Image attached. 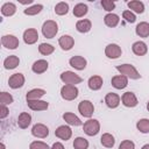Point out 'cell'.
<instances>
[{"mask_svg": "<svg viewBox=\"0 0 149 149\" xmlns=\"http://www.w3.org/2000/svg\"><path fill=\"white\" fill-rule=\"evenodd\" d=\"M116 70L126 76L127 78H130V79H139L141 78V74L137 72V70L132 65V64H121V65H116Z\"/></svg>", "mask_w": 149, "mask_h": 149, "instance_id": "1", "label": "cell"}, {"mask_svg": "<svg viewBox=\"0 0 149 149\" xmlns=\"http://www.w3.org/2000/svg\"><path fill=\"white\" fill-rule=\"evenodd\" d=\"M57 31H58V26H57V23H56L55 21H52V20L45 21V22L43 23V26H42V34H43V36L47 37V38H52V37H55L56 34H57Z\"/></svg>", "mask_w": 149, "mask_h": 149, "instance_id": "2", "label": "cell"}, {"mask_svg": "<svg viewBox=\"0 0 149 149\" xmlns=\"http://www.w3.org/2000/svg\"><path fill=\"white\" fill-rule=\"evenodd\" d=\"M83 130H84V133H85L86 135H88V136H94V135H97V134L99 133V130H100V123H99V121L95 120V119H90V120H87V121L84 123Z\"/></svg>", "mask_w": 149, "mask_h": 149, "instance_id": "3", "label": "cell"}, {"mask_svg": "<svg viewBox=\"0 0 149 149\" xmlns=\"http://www.w3.org/2000/svg\"><path fill=\"white\" fill-rule=\"evenodd\" d=\"M78 88L76 87V85H64L61 88V95L64 100L71 101L74 100L78 97Z\"/></svg>", "mask_w": 149, "mask_h": 149, "instance_id": "4", "label": "cell"}, {"mask_svg": "<svg viewBox=\"0 0 149 149\" xmlns=\"http://www.w3.org/2000/svg\"><path fill=\"white\" fill-rule=\"evenodd\" d=\"M61 80L65 84V85H76L83 81L81 77H79L77 73L72 72V71H64L61 74Z\"/></svg>", "mask_w": 149, "mask_h": 149, "instance_id": "5", "label": "cell"}, {"mask_svg": "<svg viewBox=\"0 0 149 149\" xmlns=\"http://www.w3.org/2000/svg\"><path fill=\"white\" fill-rule=\"evenodd\" d=\"M78 111L85 118H91L94 112V106L90 100H81L78 105Z\"/></svg>", "mask_w": 149, "mask_h": 149, "instance_id": "6", "label": "cell"}, {"mask_svg": "<svg viewBox=\"0 0 149 149\" xmlns=\"http://www.w3.org/2000/svg\"><path fill=\"white\" fill-rule=\"evenodd\" d=\"M1 44L7 49H16L19 47V40L14 35H3L1 37Z\"/></svg>", "mask_w": 149, "mask_h": 149, "instance_id": "7", "label": "cell"}, {"mask_svg": "<svg viewBox=\"0 0 149 149\" xmlns=\"http://www.w3.org/2000/svg\"><path fill=\"white\" fill-rule=\"evenodd\" d=\"M31 134L35 136V137H38V139H44L49 135V129L43 123H36L31 128Z\"/></svg>", "mask_w": 149, "mask_h": 149, "instance_id": "8", "label": "cell"}, {"mask_svg": "<svg viewBox=\"0 0 149 149\" xmlns=\"http://www.w3.org/2000/svg\"><path fill=\"white\" fill-rule=\"evenodd\" d=\"M121 48L115 44V43H111L108 44L106 48H105V55L108 57V58H112V59H115V58H119L121 56Z\"/></svg>", "mask_w": 149, "mask_h": 149, "instance_id": "9", "label": "cell"}, {"mask_svg": "<svg viewBox=\"0 0 149 149\" xmlns=\"http://www.w3.org/2000/svg\"><path fill=\"white\" fill-rule=\"evenodd\" d=\"M24 84V76L22 73H14L9 77L8 79V85L9 87L12 88H19V87H22Z\"/></svg>", "mask_w": 149, "mask_h": 149, "instance_id": "10", "label": "cell"}, {"mask_svg": "<svg viewBox=\"0 0 149 149\" xmlns=\"http://www.w3.org/2000/svg\"><path fill=\"white\" fill-rule=\"evenodd\" d=\"M121 101L126 107H135L139 104L137 98L133 92H125L121 97Z\"/></svg>", "mask_w": 149, "mask_h": 149, "instance_id": "11", "label": "cell"}, {"mask_svg": "<svg viewBox=\"0 0 149 149\" xmlns=\"http://www.w3.org/2000/svg\"><path fill=\"white\" fill-rule=\"evenodd\" d=\"M38 40V33L34 28H29L23 33V41L26 44H34Z\"/></svg>", "mask_w": 149, "mask_h": 149, "instance_id": "12", "label": "cell"}, {"mask_svg": "<svg viewBox=\"0 0 149 149\" xmlns=\"http://www.w3.org/2000/svg\"><path fill=\"white\" fill-rule=\"evenodd\" d=\"M112 86L118 88V90H122L128 85V78L123 74H119V76H114L111 80Z\"/></svg>", "mask_w": 149, "mask_h": 149, "instance_id": "13", "label": "cell"}, {"mask_svg": "<svg viewBox=\"0 0 149 149\" xmlns=\"http://www.w3.org/2000/svg\"><path fill=\"white\" fill-rule=\"evenodd\" d=\"M55 135L61 139V140H64V141H68L71 135H72V130L69 126H59L56 130H55Z\"/></svg>", "mask_w": 149, "mask_h": 149, "instance_id": "14", "label": "cell"}, {"mask_svg": "<svg viewBox=\"0 0 149 149\" xmlns=\"http://www.w3.org/2000/svg\"><path fill=\"white\" fill-rule=\"evenodd\" d=\"M27 104H28V107L33 111H45L48 107H49V104L47 101H43V100H27Z\"/></svg>", "mask_w": 149, "mask_h": 149, "instance_id": "15", "label": "cell"}, {"mask_svg": "<svg viewBox=\"0 0 149 149\" xmlns=\"http://www.w3.org/2000/svg\"><path fill=\"white\" fill-rule=\"evenodd\" d=\"M58 44L63 50H70V49H72V47L74 44V40L70 35H63L59 37Z\"/></svg>", "mask_w": 149, "mask_h": 149, "instance_id": "16", "label": "cell"}, {"mask_svg": "<svg viewBox=\"0 0 149 149\" xmlns=\"http://www.w3.org/2000/svg\"><path fill=\"white\" fill-rule=\"evenodd\" d=\"M70 65L76 70H84L86 68V59L81 56H73L69 61Z\"/></svg>", "mask_w": 149, "mask_h": 149, "instance_id": "17", "label": "cell"}, {"mask_svg": "<svg viewBox=\"0 0 149 149\" xmlns=\"http://www.w3.org/2000/svg\"><path fill=\"white\" fill-rule=\"evenodd\" d=\"M105 102L109 108H116L120 104V97L116 93H107L105 97Z\"/></svg>", "mask_w": 149, "mask_h": 149, "instance_id": "18", "label": "cell"}, {"mask_svg": "<svg viewBox=\"0 0 149 149\" xmlns=\"http://www.w3.org/2000/svg\"><path fill=\"white\" fill-rule=\"evenodd\" d=\"M132 50H133V52H134L135 55H137V56H144V55L147 54V51H148V47H147V44H146L144 42L137 41V42H135V43L132 45Z\"/></svg>", "mask_w": 149, "mask_h": 149, "instance_id": "19", "label": "cell"}, {"mask_svg": "<svg viewBox=\"0 0 149 149\" xmlns=\"http://www.w3.org/2000/svg\"><path fill=\"white\" fill-rule=\"evenodd\" d=\"M47 69H48V62L45 59H37L36 62H34V64L31 66L33 72H35L37 74L45 72Z\"/></svg>", "mask_w": 149, "mask_h": 149, "instance_id": "20", "label": "cell"}, {"mask_svg": "<svg viewBox=\"0 0 149 149\" xmlns=\"http://www.w3.org/2000/svg\"><path fill=\"white\" fill-rule=\"evenodd\" d=\"M19 64H20V59H19V57L15 56V55L8 56V57L3 61V66H5V69H7V70H13V69H15Z\"/></svg>", "mask_w": 149, "mask_h": 149, "instance_id": "21", "label": "cell"}, {"mask_svg": "<svg viewBox=\"0 0 149 149\" xmlns=\"http://www.w3.org/2000/svg\"><path fill=\"white\" fill-rule=\"evenodd\" d=\"M102 83H104V80H102V78H101L100 76H92V77L88 79V81H87L88 87H90L91 90H93V91L100 90L101 86H102Z\"/></svg>", "mask_w": 149, "mask_h": 149, "instance_id": "22", "label": "cell"}, {"mask_svg": "<svg viewBox=\"0 0 149 149\" xmlns=\"http://www.w3.org/2000/svg\"><path fill=\"white\" fill-rule=\"evenodd\" d=\"M30 123H31V115L30 114L23 112V113H21L19 115V118H17V125H19L20 128L26 129Z\"/></svg>", "mask_w": 149, "mask_h": 149, "instance_id": "23", "label": "cell"}, {"mask_svg": "<svg viewBox=\"0 0 149 149\" xmlns=\"http://www.w3.org/2000/svg\"><path fill=\"white\" fill-rule=\"evenodd\" d=\"M135 33L140 37H148L149 36V23L140 22L135 28Z\"/></svg>", "mask_w": 149, "mask_h": 149, "instance_id": "24", "label": "cell"}, {"mask_svg": "<svg viewBox=\"0 0 149 149\" xmlns=\"http://www.w3.org/2000/svg\"><path fill=\"white\" fill-rule=\"evenodd\" d=\"M119 21H120L119 16H118L116 14H114V13H108V14H106L105 17H104L105 24H106L107 27H111V28L116 27L118 23H119Z\"/></svg>", "mask_w": 149, "mask_h": 149, "instance_id": "25", "label": "cell"}, {"mask_svg": "<svg viewBox=\"0 0 149 149\" xmlns=\"http://www.w3.org/2000/svg\"><path fill=\"white\" fill-rule=\"evenodd\" d=\"M92 28V23L90 20L87 19H84V20H79L77 21L76 23V29L79 31V33H87L90 31Z\"/></svg>", "mask_w": 149, "mask_h": 149, "instance_id": "26", "label": "cell"}, {"mask_svg": "<svg viewBox=\"0 0 149 149\" xmlns=\"http://www.w3.org/2000/svg\"><path fill=\"white\" fill-rule=\"evenodd\" d=\"M63 119L66 121V123H69V125H71V126H80V125H81L80 119H79L76 114L70 113V112L64 113V114H63Z\"/></svg>", "mask_w": 149, "mask_h": 149, "instance_id": "27", "label": "cell"}, {"mask_svg": "<svg viewBox=\"0 0 149 149\" xmlns=\"http://www.w3.org/2000/svg\"><path fill=\"white\" fill-rule=\"evenodd\" d=\"M16 12V6L13 2H6L1 6V14L5 16H12Z\"/></svg>", "mask_w": 149, "mask_h": 149, "instance_id": "28", "label": "cell"}, {"mask_svg": "<svg viewBox=\"0 0 149 149\" xmlns=\"http://www.w3.org/2000/svg\"><path fill=\"white\" fill-rule=\"evenodd\" d=\"M44 94H45V91L43 88H33L29 92H27L26 99L27 100H37L41 97H43Z\"/></svg>", "mask_w": 149, "mask_h": 149, "instance_id": "29", "label": "cell"}, {"mask_svg": "<svg viewBox=\"0 0 149 149\" xmlns=\"http://www.w3.org/2000/svg\"><path fill=\"white\" fill-rule=\"evenodd\" d=\"M100 142H101V144H102L104 147H106V148H113L114 144H115L114 136H113L112 134H109V133L102 134L101 137H100Z\"/></svg>", "mask_w": 149, "mask_h": 149, "instance_id": "30", "label": "cell"}, {"mask_svg": "<svg viewBox=\"0 0 149 149\" xmlns=\"http://www.w3.org/2000/svg\"><path fill=\"white\" fill-rule=\"evenodd\" d=\"M127 6L134 10L135 13L137 14H142L144 12V5L142 1H139V0H132V1H128L127 2Z\"/></svg>", "mask_w": 149, "mask_h": 149, "instance_id": "31", "label": "cell"}, {"mask_svg": "<svg viewBox=\"0 0 149 149\" xmlns=\"http://www.w3.org/2000/svg\"><path fill=\"white\" fill-rule=\"evenodd\" d=\"M87 10H88L87 5L80 2V3H77L74 6V8H73V15L76 17H81V16H84L87 13Z\"/></svg>", "mask_w": 149, "mask_h": 149, "instance_id": "32", "label": "cell"}, {"mask_svg": "<svg viewBox=\"0 0 149 149\" xmlns=\"http://www.w3.org/2000/svg\"><path fill=\"white\" fill-rule=\"evenodd\" d=\"M73 148L74 149H87L88 148V141L84 137H76L73 141Z\"/></svg>", "mask_w": 149, "mask_h": 149, "instance_id": "33", "label": "cell"}, {"mask_svg": "<svg viewBox=\"0 0 149 149\" xmlns=\"http://www.w3.org/2000/svg\"><path fill=\"white\" fill-rule=\"evenodd\" d=\"M136 128L143 133V134H147L149 133V119H141L136 122Z\"/></svg>", "mask_w": 149, "mask_h": 149, "instance_id": "34", "label": "cell"}, {"mask_svg": "<svg viewBox=\"0 0 149 149\" xmlns=\"http://www.w3.org/2000/svg\"><path fill=\"white\" fill-rule=\"evenodd\" d=\"M54 50H55V48H54L51 44H49V43H41V44L38 45V51H40V54H42V55H44V56H48V55L52 54Z\"/></svg>", "mask_w": 149, "mask_h": 149, "instance_id": "35", "label": "cell"}, {"mask_svg": "<svg viewBox=\"0 0 149 149\" xmlns=\"http://www.w3.org/2000/svg\"><path fill=\"white\" fill-rule=\"evenodd\" d=\"M69 12V5L66 2H58L55 6V13L57 15H65Z\"/></svg>", "mask_w": 149, "mask_h": 149, "instance_id": "36", "label": "cell"}, {"mask_svg": "<svg viewBox=\"0 0 149 149\" xmlns=\"http://www.w3.org/2000/svg\"><path fill=\"white\" fill-rule=\"evenodd\" d=\"M42 9H43V6L40 5V3H37V5H34V6H31V7L26 8V9L23 10V13H24L26 15H36V14H38Z\"/></svg>", "mask_w": 149, "mask_h": 149, "instance_id": "37", "label": "cell"}, {"mask_svg": "<svg viewBox=\"0 0 149 149\" xmlns=\"http://www.w3.org/2000/svg\"><path fill=\"white\" fill-rule=\"evenodd\" d=\"M13 100L14 99H13V97H12L10 93H8V92H1V94H0V102H1L2 106L10 105L13 102Z\"/></svg>", "mask_w": 149, "mask_h": 149, "instance_id": "38", "label": "cell"}, {"mask_svg": "<svg viewBox=\"0 0 149 149\" xmlns=\"http://www.w3.org/2000/svg\"><path fill=\"white\" fill-rule=\"evenodd\" d=\"M100 5H101V7H102L105 10H107V12H112V10L115 8V2L112 1V0H101Z\"/></svg>", "mask_w": 149, "mask_h": 149, "instance_id": "39", "label": "cell"}, {"mask_svg": "<svg viewBox=\"0 0 149 149\" xmlns=\"http://www.w3.org/2000/svg\"><path fill=\"white\" fill-rule=\"evenodd\" d=\"M29 149H50L49 146L42 141H34L29 144Z\"/></svg>", "mask_w": 149, "mask_h": 149, "instance_id": "40", "label": "cell"}, {"mask_svg": "<svg viewBox=\"0 0 149 149\" xmlns=\"http://www.w3.org/2000/svg\"><path fill=\"white\" fill-rule=\"evenodd\" d=\"M122 17H123L127 22H129V23H134V22L136 21V16H135V14H134L133 12H130V10H123V13H122Z\"/></svg>", "mask_w": 149, "mask_h": 149, "instance_id": "41", "label": "cell"}, {"mask_svg": "<svg viewBox=\"0 0 149 149\" xmlns=\"http://www.w3.org/2000/svg\"><path fill=\"white\" fill-rule=\"evenodd\" d=\"M119 149H135V144L130 140H125V141H122L120 143Z\"/></svg>", "mask_w": 149, "mask_h": 149, "instance_id": "42", "label": "cell"}, {"mask_svg": "<svg viewBox=\"0 0 149 149\" xmlns=\"http://www.w3.org/2000/svg\"><path fill=\"white\" fill-rule=\"evenodd\" d=\"M8 108H7V106H2L1 105V107H0V119H5L7 115H8Z\"/></svg>", "mask_w": 149, "mask_h": 149, "instance_id": "43", "label": "cell"}, {"mask_svg": "<svg viewBox=\"0 0 149 149\" xmlns=\"http://www.w3.org/2000/svg\"><path fill=\"white\" fill-rule=\"evenodd\" d=\"M50 149H64V146L61 142H55Z\"/></svg>", "mask_w": 149, "mask_h": 149, "instance_id": "44", "label": "cell"}, {"mask_svg": "<svg viewBox=\"0 0 149 149\" xmlns=\"http://www.w3.org/2000/svg\"><path fill=\"white\" fill-rule=\"evenodd\" d=\"M141 149H149V143H148V144H144V146H143Z\"/></svg>", "mask_w": 149, "mask_h": 149, "instance_id": "45", "label": "cell"}, {"mask_svg": "<svg viewBox=\"0 0 149 149\" xmlns=\"http://www.w3.org/2000/svg\"><path fill=\"white\" fill-rule=\"evenodd\" d=\"M0 146H1V149H5V144H3L2 142H1V144H0Z\"/></svg>", "mask_w": 149, "mask_h": 149, "instance_id": "46", "label": "cell"}, {"mask_svg": "<svg viewBox=\"0 0 149 149\" xmlns=\"http://www.w3.org/2000/svg\"><path fill=\"white\" fill-rule=\"evenodd\" d=\"M147 109H148V112H149V101L147 102Z\"/></svg>", "mask_w": 149, "mask_h": 149, "instance_id": "47", "label": "cell"}]
</instances>
